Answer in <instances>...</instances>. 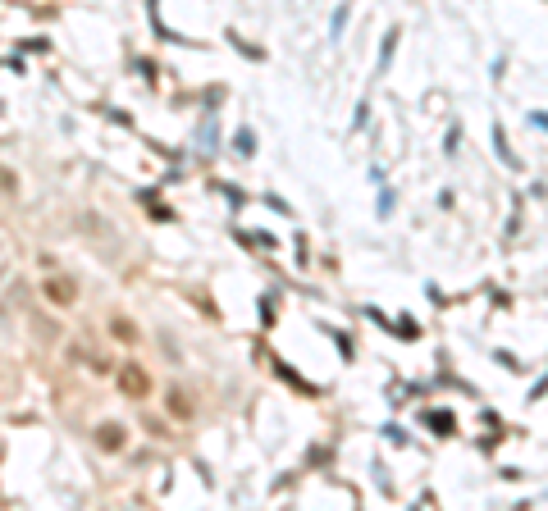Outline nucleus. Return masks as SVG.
<instances>
[{
    "label": "nucleus",
    "instance_id": "20e7f679",
    "mask_svg": "<svg viewBox=\"0 0 548 511\" xmlns=\"http://www.w3.org/2000/svg\"><path fill=\"white\" fill-rule=\"evenodd\" d=\"M96 443H101L105 452H119L123 448V429L119 425H101V429H96Z\"/></svg>",
    "mask_w": 548,
    "mask_h": 511
},
{
    "label": "nucleus",
    "instance_id": "f257e3e1",
    "mask_svg": "<svg viewBox=\"0 0 548 511\" xmlns=\"http://www.w3.org/2000/svg\"><path fill=\"white\" fill-rule=\"evenodd\" d=\"M119 388L128 393V398H151V374L142 370L138 361H128V365L119 370Z\"/></svg>",
    "mask_w": 548,
    "mask_h": 511
},
{
    "label": "nucleus",
    "instance_id": "423d86ee",
    "mask_svg": "<svg viewBox=\"0 0 548 511\" xmlns=\"http://www.w3.org/2000/svg\"><path fill=\"white\" fill-rule=\"evenodd\" d=\"M494 142H498V156H503L507 165L516 169V156H512V151H507V137H503V128H498V123H494Z\"/></svg>",
    "mask_w": 548,
    "mask_h": 511
},
{
    "label": "nucleus",
    "instance_id": "7ed1b4c3",
    "mask_svg": "<svg viewBox=\"0 0 548 511\" xmlns=\"http://www.w3.org/2000/svg\"><path fill=\"white\" fill-rule=\"evenodd\" d=\"M165 407H169V416H178V420H192V402H188V393L183 388H174L165 398Z\"/></svg>",
    "mask_w": 548,
    "mask_h": 511
},
{
    "label": "nucleus",
    "instance_id": "f03ea898",
    "mask_svg": "<svg viewBox=\"0 0 548 511\" xmlns=\"http://www.w3.org/2000/svg\"><path fill=\"white\" fill-rule=\"evenodd\" d=\"M42 293L51 297L55 306H73V302H78V288H73V278H46Z\"/></svg>",
    "mask_w": 548,
    "mask_h": 511
},
{
    "label": "nucleus",
    "instance_id": "0eeeda50",
    "mask_svg": "<svg viewBox=\"0 0 548 511\" xmlns=\"http://www.w3.org/2000/svg\"><path fill=\"white\" fill-rule=\"evenodd\" d=\"M535 128H544V133H548V114H535Z\"/></svg>",
    "mask_w": 548,
    "mask_h": 511
},
{
    "label": "nucleus",
    "instance_id": "39448f33",
    "mask_svg": "<svg viewBox=\"0 0 548 511\" xmlns=\"http://www.w3.org/2000/svg\"><path fill=\"white\" fill-rule=\"evenodd\" d=\"M110 333L119 343H138V324H133V320H110Z\"/></svg>",
    "mask_w": 548,
    "mask_h": 511
}]
</instances>
